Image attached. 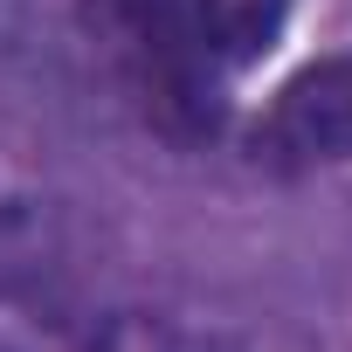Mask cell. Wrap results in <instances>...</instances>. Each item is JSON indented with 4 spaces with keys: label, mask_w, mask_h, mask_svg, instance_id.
Listing matches in <instances>:
<instances>
[{
    "label": "cell",
    "mask_w": 352,
    "mask_h": 352,
    "mask_svg": "<svg viewBox=\"0 0 352 352\" xmlns=\"http://www.w3.org/2000/svg\"><path fill=\"white\" fill-rule=\"evenodd\" d=\"M83 28L111 83L166 138H201L214 124V56L201 42L194 0H83Z\"/></svg>",
    "instance_id": "1"
},
{
    "label": "cell",
    "mask_w": 352,
    "mask_h": 352,
    "mask_svg": "<svg viewBox=\"0 0 352 352\" xmlns=\"http://www.w3.org/2000/svg\"><path fill=\"white\" fill-rule=\"evenodd\" d=\"M256 159L270 166H338L352 159V56L297 69L256 124Z\"/></svg>",
    "instance_id": "2"
},
{
    "label": "cell",
    "mask_w": 352,
    "mask_h": 352,
    "mask_svg": "<svg viewBox=\"0 0 352 352\" xmlns=\"http://www.w3.org/2000/svg\"><path fill=\"white\" fill-rule=\"evenodd\" d=\"M283 14H290V0H194L201 42H208V56H214L221 69L256 63V56L276 42Z\"/></svg>",
    "instance_id": "3"
}]
</instances>
